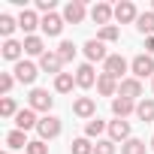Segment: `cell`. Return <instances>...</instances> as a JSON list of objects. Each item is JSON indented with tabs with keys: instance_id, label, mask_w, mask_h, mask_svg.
Wrapping results in <instances>:
<instances>
[{
	"instance_id": "1",
	"label": "cell",
	"mask_w": 154,
	"mask_h": 154,
	"mask_svg": "<svg viewBox=\"0 0 154 154\" xmlns=\"http://www.w3.org/2000/svg\"><path fill=\"white\" fill-rule=\"evenodd\" d=\"M60 130H63V124H60V118H57V115H42V118H39V124H36V133H39V139H42V142L57 139V136H60Z\"/></svg>"
},
{
	"instance_id": "2",
	"label": "cell",
	"mask_w": 154,
	"mask_h": 154,
	"mask_svg": "<svg viewBox=\"0 0 154 154\" xmlns=\"http://www.w3.org/2000/svg\"><path fill=\"white\" fill-rule=\"evenodd\" d=\"M51 106H54V97H48V91H42V88H33V91L27 94V109L51 115Z\"/></svg>"
},
{
	"instance_id": "3",
	"label": "cell",
	"mask_w": 154,
	"mask_h": 154,
	"mask_svg": "<svg viewBox=\"0 0 154 154\" xmlns=\"http://www.w3.org/2000/svg\"><path fill=\"white\" fill-rule=\"evenodd\" d=\"M130 69H133V79H148V75H151V79H154V57L151 54H136L133 60H130Z\"/></svg>"
},
{
	"instance_id": "4",
	"label": "cell",
	"mask_w": 154,
	"mask_h": 154,
	"mask_svg": "<svg viewBox=\"0 0 154 154\" xmlns=\"http://www.w3.org/2000/svg\"><path fill=\"white\" fill-rule=\"evenodd\" d=\"M72 115H75V118H85V121L97 118V103H94V97H75V100H72Z\"/></svg>"
},
{
	"instance_id": "5",
	"label": "cell",
	"mask_w": 154,
	"mask_h": 154,
	"mask_svg": "<svg viewBox=\"0 0 154 154\" xmlns=\"http://www.w3.org/2000/svg\"><path fill=\"white\" fill-rule=\"evenodd\" d=\"M85 15H88V9H85L82 0H69V3L63 6V21L66 24H82Z\"/></svg>"
},
{
	"instance_id": "6",
	"label": "cell",
	"mask_w": 154,
	"mask_h": 154,
	"mask_svg": "<svg viewBox=\"0 0 154 154\" xmlns=\"http://www.w3.org/2000/svg\"><path fill=\"white\" fill-rule=\"evenodd\" d=\"M12 72H15V79H18L21 85H33V82H36V75H39L36 63H30V60H18Z\"/></svg>"
},
{
	"instance_id": "7",
	"label": "cell",
	"mask_w": 154,
	"mask_h": 154,
	"mask_svg": "<svg viewBox=\"0 0 154 154\" xmlns=\"http://www.w3.org/2000/svg\"><path fill=\"white\" fill-rule=\"evenodd\" d=\"M97 79H100V75L94 72V63H82L79 69H75V88H94L97 85Z\"/></svg>"
},
{
	"instance_id": "8",
	"label": "cell",
	"mask_w": 154,
	"mask_h": 154,
	"mask_svg": "<svg viewBox=\"0 0 154 154\" xmlns=\"http://www.w3.org/2000/svg\"><path fill=\"white\" fill-rule=\"evenodd\" d=\"M136 18H139V9H136L133 0H121V3L115 6V21H118V24H130V21H136Z\"/></svg>"
},
{
	"instance_id": "9",
	"label": "cell",
	"mask_w": 154,
	"mask_h": 154,
	"mask_svg": "<svg viewBox=\"0 0 154 154\" xmlns=\"http://www.w3.org/2000/svg\"><path fill=\"white\" fill-rule=\"evenodd\" d=\"M118 97H124V100H139L142 97V82L139 79H133V75H130V79H121V85H118Z\"/></svg>"
},
{
	"instance_id": "10",
	"label": "cell",
	"mask_w": 154,
	"mask_h": 154,
	"mask_svg": "<svg viewBox=\"0 0 154 154\" xmlns=\"http://www.w3.org/2000/svg\"><path fill=\"white\" fill-rule=\"evenodd\" d=\"M112 18H115V6H109V3H94V6H91V21H94V24L109 27Z\"/></svg>"
},
{
	"instance_id": "11",
	"label": "cell",
	"mask_w": 154,
	"mask_h": 154,
	"mask_svg": "<svg viewBox=\"0 0 154 154\" xmlns=\"http://www.w3.org/2000/svg\"><path fill=\"white\" fill-rule=\"evenodd\" d=\"M85 57H88V63H97V60H109V51H106V42H100V39H88L85 42Z\"/></svg>"
},
{
	"instance_id": "12",
	"label": "cell",
	"mask_w": 154,
	"mask_h": 154,
	"mask_svg": "<svg viewBox=\"0 0 154 154\" xmlns=\"http://www.w3.org/2000/svg\"><path fill=\"white\" fill-rule=\"evenodd\" d=\"M63 15H57V12H48V15H42V33L45 36H60V30H63Z\"/></svg>"
},
{
	"instance_id": "13",
	"label": "cell",
	"mask_w": 154,
	"mask_h": 154,
	"mask_svg": "<svg viewBox=\"0 0 154 154\" xmlns=\"http://www.w3.org/2000/svg\"><path fill=\"white\" fill-rule=\"evenodd\" d=\"M109 139L112 142H127V139H133L130 136V121H124V118H118V121H109Z\"/></svg>"
},
{
	"instance_id": "14",
	"label": "cell",
	"mask_w": 154,
	"mask_h": 154,
	"mask_svg": "<svg viewBox=\"0 0 154 154\" xmlns=\"http://www.w3.org/2000/svg\"><path fill=\"white\" fill-rule=\"evenodd\" d=\"M127 66H130V63H127L121 54H109V60L103 63V72H106V75H112V79H121V75L127 72Z\"/></svg>"
},
{
	"instance_id": "15",
	"label": "cell",
	"mask_w": 154,
	"mask_h": 154,
	"mask_svg": "<svg viewBox=\"0 0 154 154\" xmlns=\"http://www.w3.org/2000/svg\"><path fill=\"white\" fill-rule=\"evenodd\" d=\"M60 66H63V60H60V54L57 51H45L42 57H39V69H45V72H51L54 79L60 75Z\"/></svg>"
},
{
	"instance_id": "16",
	"label": "cell",
	"mask_w": 154,
	"mask_h": 154,
	"mask_svg": "<svg viewBox=\"0 0 154 154\" xmlns=\"http://www.w3.org/2000/svg\"><path fill=\"white\" fill-rule=\"evenodd\" d=\"M42 24V18L33 12V9H21V15H18V27L27 33V36H33V30Z\"/></svg>"
},
{
	"instance_id": "17",
	"label": "cell",
	"mask_w": 154,
	"mask_h": 154,
	"mask_svg": "<svg viewBox=\"0 0 154 154\" xmlns=\"http://www.w3.org/2000/svg\"><path fill=\"white\" fill-rule=\"evenodd\" d=\"M0 54H3V60L18 63V60H21V54H24V42H18V39H6V42H3V48H0Z\"/></svg>"
},
{
	"instance_id": "18",
	"label": "cell",
	"mask_w": 154,
	"mask_h": 154,
	"mask_svg": "<svg viewBox=\"0 0 154 154\" xmlns=\"http://www.w3.org/2000/svg\"><path fill=\"white\" fill-rule=\"evenodd\" d=\"M97 91L103 97H118V79H112V75L100 72V79H97Z\"/></svg>"
},
{
	"instance_id": "19",
	"label": "cell",
	"mask_w": 154,
	"mask_h": 154,
	"mask_svg": "<svg viewBox=\"0 0 154 154\" xmlns=\"http://www.w3.org/2000/svg\"><path fill=\"white\" fill-rule=\"evenodd\" d=\"M15 124H18V130H24V133H27V130H33V127L39 124V118H36V112H33V109H21V112L15 115Z\"/></svg>"
},
{
	"instance_id": "20",
	"label": "cell",
	"mask_w": 154,
	"mask_h": 154,
	"mask_svg": "<svg viewBox=\"0 0 154 154\" xmlns=\"http://www.w3.org/2000/svg\"><path fill=\"white\" fill-rule=\"evenodd\" d=\"M112 112H115V118H127V115L136 112V103L133 100H124V97H115L112 100Z\"/></svg>"
},
{
	"instance_id": "21",
	"label": "cell",
	"mask_w": 154,
	"mask_h": 154,
	"mask_svg": "<svg viewBox=\"0 0 154 154\" xmlns=\"http://www.w3.org/2000/svg\"><path fill=\"white\" fill-rule=\"evenodd\" d=\"M24 54H36V57H42L45 54V42H42V36H24Z\"/></svg>"
},
{
	"instance_id": "22",
	"label": "cell",
	"mask_w": 154,
	"mask_h": 154,
	"mask_svg": "<svg viewBox=\"0 0 154 154\" xmlns=\"http://www.w3.org/2000/svg\"><path fill=\"white\" fill-rule=\"evenodd\" d=\"M136 30H139L142 36H154V12H139Z\"/></svg>"
},
{
	"instance_id": "23",
	"label": "cell",
	"mask_w": 154,
	"mask_h": 154,
	"mask_svg": "<svg viewBox=\"0 0 154 154\" xmlns=\"http://www.w3.org/2000/svg\"><path fill=\"white\" fill-rule=\"evenodd\" d=\"M136 118H139V121H145V124H148V121H154V100H151V97H145V100H139V103H136Z\"/></svg>"
},
{
	"instance_id": "24",
	"label": "cell",
	"mask_w": 154,
	"mask_h": 154,
	"mask_svg": "<svg viewBox=\"0 0 154 154\" xmlns=\"http://www.w3.org/2000/svg\"><path fill=\"white\" fill-rule=\"evenodd\" d=\"M72 85H75V75H72V72H60L57 79H54V91H57V94H69Z\"/></svg>"
},
{
	"instance_id": "25",
	"label": "cell",
	"mask_w": 154,
	"mask_h": 154,
	"mask_svg": "<svg viewBox=\"0 0 154 154\" xmlns=\"http://www.w3.org/2000/svg\"><path fill=\"white\" fill-rule=\"evenodd\" d=\"M30 142H27V133L24 130H12V133H6V148H27Z\"/></svg>"
},
{
	"instance_id": "26",
	"label": "cell",
	"mask_w": 154,
	"mask_h": 154,
	"mask_svg": "<svg viewBox=\"0 0 154 154\" xmlns=\"http://www.w3.org/2000/svg\"><path fill=\"white\" fill-rule=\"evenodd\" d=\"M69 154H94V145H91V139H88V136L72 139V145H69Z\"/></svg>"
},
{
	"instance_id": "27",
	"label": "cell",
	"mask_w": 154,
	"mask_h": 154,
	"mask_svg": "<svg viewBox=\"0 0 154 154\" xmlns=\"http://www.w3.org/2000/svg\"><path fill=\"white\" fill-rule=\"evenodd\" d=\"M103 130H109V124H106V121H100V118H91V121L85 124V136H88V139H97Z\"/></svg>"
},
{
	"instance_id": "28",
	"label": "cell",
	"mask_w": 154,
	"mask_h": 154,
	"mask_svg": "<svg viewBox=\"0 0 154 154\" xmlns=\"http://www.w3.org/2000/svg\"><path fill=\"white\" fill-rule=\"evenodd\" d=\"M145 151H148V145L142 139H127L121 145V154H145Z\"/></svg>"
},
{
	"instance_id": "29",
	"label": "cell",
	"mask_w": 154,
	"mask_h": 154,
	"mask_svg": "<svg viewBox=\"0 0 154 154\" xmlns=\"http://www.w3.org/2000/svg\"><path fill=\"white\" fill-rule=\"evenodd\" d=\"M18 27V18H12V15H0V33H3L6 39H12V30Z\"/></svg>"
},
{
	"instance_id": "30",
	"label": "cell",
	"mask_w": 154,
	"mask_h": 154,
	"mask_svg": "<svg viewBox=\"0 0 154 154\" xmlns=\"http://www.w3.org/2000/svg\"><path fill=\"white\" fill-rule=\"evenodd\" d=\"M21 109L15 106V100L12 97H3V100H0V115H3V118H15Z\"/></svg>"
},
{
	"instance_id": "31",
	"label": "cell",
	"mask_w": 154,
	"mask_h": 154,
	"mask_svg": "<svg viewBox=\"0 0 154 154\" xmlns=\"http://www.w3.org/2000/svg\"><path fill=\"white\" fill-rule=\"evenodd\" d=\"M75 51H79V48H75L69 39H63V42L57 45V54H60V60H63V63H69V60L75 57Z\"/></svg>"
},
{
	"instance_id": "32",
	"label": "cell",
	"mask_w": 154,
	"mask_h": 154,
	"mask_svg": "<svg viewBox=\"0 0 154 154\" xmlns=\"http://www.w3.org/2000/svg\"><path fill=\"white\" fill-rule=\"evenodd\" d=\"M118 36H121V30H118L115 24L100 27V33H97V39H100V42H118Z\"/></svg>"
},
{
	"instance_id": "33",
	"label": "cell",
	"mask_w": 154,
	"mask_h": 154,
	"mask_svg": "<svg viewBox=\"0 0 154 154\" xmlns=\"http://www.w3.org/2000/svg\"><path fill=\"white\" fill-rule=\"evenodd\" d=\"M15 82H18V79H15L12 72H0V94L9 97V91H12V85H15Z\"/></svg>"
},
{
	"instance_id": "34",
	"label": "cell",
	"mask_w": 154,
	"mask_h": 154,
	"mask_svg": "<svg viewBox=\"0 0 154 154\" xmlns=\"http://www.w3.org/2000/svg\"><path fill=\"white\" fill-rule=\"evenodd\" d=\"M94 154H115V142H112V139H97Z\"/></svg>"
},
{
	"instance_id": "35",
	"label": "cell",
	"mask_w": 154,
	"mask_h": 154,
	"mask_svg": "<svg viewBox=\"0 0 154 154\" xmlns=\"http://www.w3.org/2000/svg\"><path fill=\"white\" fill-rule=\"evenodd\" d=\"M24 151H27V154H48V145H45L42 139H33V142H30Z\"/></svg>"
},
{
	"instance_id": "36",
	"label": "cell",
	"mask_w": 154,
	"mask_h": 154,
	"mask_svg": "<svg viewBox=\"0 0 154 154\" xmlns=\"http://www.w3.org/2000/svg\"><path fill=\"white\" fill-rule=\"evenodd\" d=\"M36 9H39V12H45V15H48V12H54V0H36Z\"/></svg>"
},
{
	"instance_id": "37",
	"label": "cell",
	"mask_w": 154,
	"mask_h": 154,
	"mask_svg": "<svg viewBox=\"0 0 154 154\" xmlns=\"http://www.w3.org/2000/svg\"><path fill=\"white\" fill-rule=\"evenodd\" d=\"M145 48H148V54L154 57V36H148V39H145Z\"/></svg>"
},
{
	"instance_id": "38",
	"label": "cell",
	"mask_w": 154,
	"mask_h": 154,
	"mask_svg": "<svg viewBox=\"0 0 154 154\" xmlns=\"http://www.w3.org/2000/svg\"><path fill=\"white\" fill-rule=\"evenodd\" d=\"M151 151H154V136H151Z\"/></svg>"
},
{
	"instance_id": "39",
	"label": "cell",
	"mask_w": 154,
	"mask_h": 154,
	"mask_svg": "<svg viewBox=\"0 0 154 154\" xmlns=\"http://www.w3.org/2000/svg\"><path fill=\"white\" fill-rule=\"evenodd\" d=\"M151 91H154V79H151Z\"/></svg>"
},
{
	"instance_id": "40",
	"label": "cell",
	"mask_w": 154,
	"mask_h": 154,
	"mask_svg": "<svg viewBox=\"0 0 154 154\" xmlns=\"http://www.w3.org/2000/svg\"><path fill=\"white\" fill-rule=\"evenodd\" d=\"M151 12H154V3H151Z\"/></svg>"
}]
</instances>
